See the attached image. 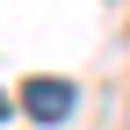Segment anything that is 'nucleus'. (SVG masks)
I'll return each mask as SVG.
<instances>
[{
	"instance_id": "f03ea898",
	"label": "nucleus",
	"mask_w": 130,
	"mask_h": 130,
	"mask_svg": "<svg viewBox=\"0 0 130 130\" xmlns=\"http://www.w3.org/2000/svg\"><path fill=\"white\" fill-rule=\"evenodd\" d=\"M0 116H7V94H0Z\"/></svg>"
},
{
	"instance_id": "f257e3e1",
	"label": "nucleus",
	"mask_w": 130,
	"mask_h": 130,
	"mask_svg": "<svg viewBox=\"0 0 130 130\" xmlns=\"http://www.w3.org/2000/svg\"><path fill=\"white\" fill-rule=\"evenodd\" d=\"M14 101H22L36 123H65V116L79 108V94H72V79H58V72H36V79H22V94H14Z\"/></svg>"
}]
</instances>
